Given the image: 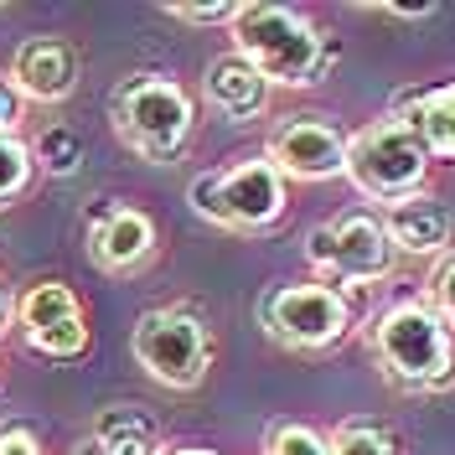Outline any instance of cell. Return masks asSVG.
<instances>
[{"label":"cell","instance_id":"1","mask_svg":"<svg viewBox=\"0 0 455 455\" xmlns=\"http://www.w3.org/2000/svg\"><path fill=\"white\" fill-rule=\"evenodd\" d=\"M233 36H238L233 52L249 57L269 84L284 88L321 84L326 68L337 62V42L326 31H315L311 21H300L295 11H284V5H243L238 21H233Z\"/></svg>","mask_w":455,"mask_h":455},{"label":"cell","instance_id":"2","mask_svg":"<svg viewBox=\"0 0 455 455\" xmlns=\"http://www.w3.org/2000/svg\"><path fill=\"white\" fill-rule=\"evenodd\" d=\"M372 341H378L383 372L394 383H403V388L429 394V388L455 383V337L435 306H419V300L388 306L378 315V337Z\"/></svg>","mask_w":455,"mask_h":455},{"label":"cell","instance_id":"3","mask_svg":"<svg viewBox=\"0 0 455 455\" xmlns=\"http://www.w3.org/2000/svg\"><path fill=\"white\" fill-rule=\"evenodd\" d=\"M109 114H114L119 140L130 145V150H140L145 161H156V166L176 161L187 150V140H192V124H197L192 99L171 78H156V73L124 78V84L114 88Z\"/></svg>","mask_w":455,"mask_h":455},{"label":"cell","instance_id":"4","mask_svg":"<svg viewBox=\"0 0 455 455\" xmlns=\"http://www.w3.org/2000/svg\"><path fill=\"white\" fill-rule=\"evenodd\" d=\"M347 176L352 187L372 202H409L425 192L429 176V156L419 135L403 124V119H378L363 135L347 140Z\"/></svg>","mask_w":455,"mask_h":455},{"label":"cell","instance_id":"5","mask_svg":"<svg viewBox=\"0 0 455 455\" xmlns=\"http://www.w3.org/2000/svg\"><path fill=\"white\" fill-rule=\"evenodd\" d=\"M192 207L218 228L259 233V228H275L284 218L290 192H284V176L264 156V161H238V166L197 176L192 181Z\"/></svg>","mask_w":455,"mask_h":455},{"label":"cell","instance_id":"6","mask_svg":"<svg viewBox=\"0 0 455 455\" xmlns=\"http://www.w3.org/2000/svg\"><path fill=\"white\" fill-rule=\"evenodd\" d=\"M130 352L166 388H197L212 368V337L192 311H145L135 321Z\"/></svg>","mask_w":455,"mask_h":455},{"label":"cell","instance_id":"7","mask_svg":"<svg viewBox=\"0 0 455 455\" xmlns=\"http://www.w3.org/2000/svg\"><path fill=\"white\" fill-rule=\"evenodd\" d=\"M347 321H352V300L331 284H284L259 300V326L295 352H321L341 341Z\"/></svg>","mask_w":455,"mask_h":455},{"label":"cell","instance_id":"8","mask_svg":"<svg viewBox=\"0 0 455 455\" xmlns=\"http://www.w3.org/2000/svg\"><path fill=\"white\" fill-rule=\"evenodd\" d=\"M306 259L347 284H368L394 269V238L378 212H347L331 228H311Z\"/></svg>","mask_w":455,"mask_h":455},{"label":"cell","instance_id":"9","mask_svg":"<svg viewBox=\"0 0 455 455\" xmlns=\"http://www.w3.org/2000/svg\"><path fill=\"white\" fill-rule=\"evenodd\" d=\"M269 166L295 181H331L347 176V140L326 119H290L269 140Z\"/></svg>","mask_w":455,"mask_h":455},{"label":"cell","instance_id":"10","mask_svg":"<svg viewBox=\"0 0 455 455\" xmlns=\"http://www.w3.org/2000/svg\"><path fill=\"white\" fill-rule=\"evenodd\" d=\"M156 254V223L140 207H93L88 212V259L109 275H130Z\"/></svg>","mask_w":455,"mask_h":455},{"label":"cell","instance_id":"11","mask_svg":"<svg viewBox=\"0 0 455 455\" xmlns=\"http://www.w3.org/2000/svg\"><path fill=\"white\" fill-rule=\"evenodd\" d=\"M11 78L16 88L36 104H57L78 88V52L62 36H31L11 57Z\"/></svg>","mask_w":455,"mask_h":455},{"label":"cell","instance_id":"12","mask_svg":"<svg viewBox=\"0 0 455 455\" xmlns=\"http://www.w3.org/2000/svg\"><path fill=\"white\" fill-rule=\"evenodd\" d=\"M202 93H207V104L218 114H228V119H254V114H264V104H269V78L259 73L249 57L223 52V57L207 62Z\"/></svg>","mask_w":455,"mask_h":455},{"label":"cell","instance_id":"13","mask_svg":"<svg viewBox=\"0 0 455 455\" xmlns=\"http://www.w3.org/2000/svg\"><path fill=\"white\" fill-rule=\"evenodd\" d=\"M383 228H388V238H394V249H403V254L414 259H429V254H445L455 238V212L445 207V202L435 197H409L398 202L394 212L383 218Z\"/></svg>","mask_w":455,"mask_h":455},{"label":"cell","instance_id":"14","mask_svg":"<svg viewBox=\"0 0 455 455\" xmlns=\"http://www.w3.org/2000/svg\"><path fill=\"white\" fill-rule=\"evenodd\" d=\"M394 119H403L425 156L455 161V84H435V88H414V93H398L394 99Z\"/></svg>","mask_w":455,"mask_h":455},{"label":"cell","instance_id":"15","mask_svg":"<svg viewBox=\"0 0 455 455\" xmlns=\"http://www.w3.org/2000/svg\"><path fill=\"white\" fill-rule=\"evenodd\" d=\"M93 440L109 455H161V440H156V419L145 409H130V403H114L99 414L93 425Z\"/></svg>","mask_w":455,"mask_h":455},{"label":"cell","instance_id":"16","mask_svg":"<svg viewBox=\"0 0 455 455\" xmlns=\"http://www.w3.org/2000/svg\"><path fill=\"white\" fill-rule=\"evenodd\" d=\"M73 315H84V306H78V295H73L62 280L31 284L27 295L16 300V321H21V331H27V337L47 331V326H57V321H73Z\"/></svg>","mask_w":455,"mask_h":455},{"label":"cell","instance_id":"17","mask_svg":"<svg viewBox=\"0 0 455 455\" xmlns=\"http://www.w3.org/2000/svg\"><path fill=\"white\" fill-rule=\"evenodd\" d=\"M31 161L47 171V176H78V166H84V140H78L68 124H52V130L36 135Z\"/></svg>","mask_w":455,"mask_h":455},{"label":"cell","instance_id":"18","mask_svg":"<svg viewBox=\"0 0 455 455\" xmlns=\"http://www.w3.org/2000/svg\"><path fill=\"white\" fill-rule=\"evenodd\" d=\"M42 357H57V363H68V357H84L88 352V321L84 315H73V321H57V326H47V331H36V337H27Z\"/></svg>","mask_w":455,"mask_h":455},{"label":"cell","instance_id":"19","mask_svg":"<svg viewBox=\"0 0 455 455\" xmlns=\"http://www.w3.org/2000/svg\"><path fill=\"white\" fill-rule=\"evenodd\" d=\"M31 166H36V161H31V145L16 140V135H0V207L27 192Z\"/></svg>","mask_w":455,"mask_h":455},{"label":"cell","instance_id":"20","mask_svg":"<svg viewBox=\"0 0 455 455\" xmlns=\"http://www.w3.org/2000/svg\"><path fill=\"white\" fill-rule=\"evenodd\" d=\"M264 445H269V455H331V440H326L321 429L295 425V419H284V425H269Z\"/></svg>","mask_w":455,"mask_h":455},{"label":"cell","instance_id":"21","mask_svg":"<svg viewBox=\"0 0 455 455\" xmlns=\"http://www.w3.org/2000/svg\"><path fill=\"white\" fill-rule=\"evenodd\" d=\"M238 0H176V5H166V16H176V21H192V27H218V21H238Z\"/></svg>","mask_w":455,"mask_h":455},{"label":"cell","instance_id":"22","mask_svg":"<svg viewBox=\"0 0 455 455\" xmlns=\"http://www.w3.org/2000/svg\"><path fill=\"white\" fill-rule=\"evenodd\" d=\"M331 455H398L394 451V440L383 435V429H372V425H347L331 440Z\"/></svg>","mask_w":455,"mask_h":455},{"label":"cell","instance_id":"23","mask_svg":"<svg viewBox=\"0 0 455 455\" xmlns=\"http://www.w3.org/2000/svg\"><path fill=\"white\" fill-rule=\"evenodd\" d=\"M429 295H435L440 321L451 326V321H455V254H445L440 264H435V275H429Z\"/></svg>","mask_w":455,"mask_h":455},{"label":"cell","instance_id":"24","mask_svg":"<svg viewBox=\"0 0 455 455\" xmlns=\"http://www.w3.org/2000/svg\"><path fill=\"white\" fill-rule=\"evenodd\" d=\"M0 455H42V445L27 429H0Z\"/></svg>","mask_w":455,"mask_h":455},{"label":"cell","instance_id":"25","mask_svg":"<svg viewBox=\"0 0 455 455\" xmlns=\"http://www.w3.org/2000/svg\"><path fill=\"white\" fill-rule=\"evenodd\" d=\"M383 16H398V21H425V16H435V5H378Z\"/></svg>","mask_w":455,"mask_h":455},{"label":"cell","instance_id":"26","mask_svg":"<svg viewBox=\"0 0 455 455\" xmlns=\"http://www.w3.org/2000/svg\"><path fill=\"white\" fill-rule=\"evenodd\" d=\"M11 124H16V99H11V88L0 84V135H11Z\"/></svg>","mask_w":455,"mask_h":455},{"label":"cell","instance_id":"27","mask_svg":"<svg viewBox=\"0 0 455 455\" xmlns=\"http://www.w3.org/2000/svg\"><path fill=\"white\" fill-rule=\"evenodd\" d=\"M73 455H109V451H104L99 440H84V445H78V451H73Z\"/></svg>","mask_w":455,"mask_h":455},{"label":"cell","instance_id":"28","mask_svg":"<svg viewBox=\"0 0 455 455\" xmlns=\"http://www.w3.org/2000/svg\"><path fill=\"white\" fill-rule=\"evenodd\" d=\"M161 455H218V451H192V445H176V451H161Z\"/></svg>","mask_w":455,"mask_h":455},{"label":"cell","instance_id":"29","mask_svg":"<svg viewBox=\"0 0 455 455\" xmlns=\"http://www.w3.org/2000/svg\"><path fill=\"white\" fill-rule=\"evenodd\" d=\"M5 321H11V306H5V290H0V331H5Z\"/></svg>","mask_w":455,"mask_h":455}]
</instances>
